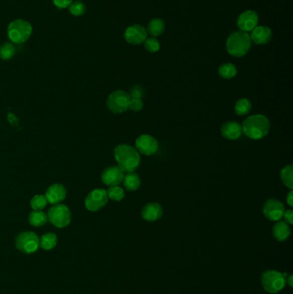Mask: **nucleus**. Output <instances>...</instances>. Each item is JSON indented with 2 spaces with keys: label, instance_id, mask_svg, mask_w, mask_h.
I'll list each match as a JSON object with an SVG mask.
<instances>
[{
  "label": "nucleus",
  "instance_id": "8",
  "mask_svg": "<svg viewBox=\"0 0 293 294\" xmlns=\"http://www.w3.org/2000/svg\"><path fill=\"white\" fill-rule=\"evenodd\" d=\"M16 246L24 254H32L38 250L40 239L35 232H21L16 238Z\"/></svg>",
  "mask_w": 293,
  "mask_h": 294
},
{
  "label": "nucleus",
  "instance_id": "9",
  "mask_svg": "<svg viewBox=\"0 0 293 294\" xmlns=\"http://www.w3.org/2000/svg\"><path fill=\"white\" fill-rule=\"evenodd\" d=\"M108 197L107 191L96 188L91 191L85 199V208L90 212H97L104 208L108 203Z\"/></svg>",
  "mask_w": 293,
  "mask_h": 294
},
{
  "label": "nucleus",
  "instance_id": "29",
  "mask_svg": "<svg viewBox=\"0 0 293 294\" xmlns=\"http://www.w3.org/2000/svg\"><path fill=\"white\" fill-rule=\"evenodd\" d=\"M48 203V200L45 195L37 194L31 199L30 205H31V208H33V210H42L47 207Z\"/></svg>",
  "mask_w": 293,
  "mask_h": 294
},
{
  "label": "nucleus",
  "instance_id": "1",
  "mask_svg": "<svg viewBox=\"0 0 293 294\" xmlns=\"http://www.w3.org/2000/svg\"><path fill=\"white\" fill-rule=\"evenodd\" d=\"M114 158L123 172H133L140 163V156L132 146L119 145L114 149Z\"/></svg>",
  "mask_w": 293,
  "mask_h": 294
},
{
  "label": "nucleus",
  "instance_id": "11",
  "mask_svg": "<svg viewBox=\"0 0 293 294\" xmlns=\"http://www.w3.org/2000/svg\"><path fill=\"white\" fill-rule=\"evenodd\" d=\"M284 205L278 200L270 199L264 204V216L271 221H279L284 216Z\"/></svg>",
  "mask_w": 293,
  "mask_h": 294
},
{
  "label": "nucleus",
  "instance_id": "3",
  "mask_svg": "<svg viewBox=\"0 0 293 294\" xmlns=\"http://www.w3.org/2000/svg\"><path fill=\"white\" fill-rule=\"evenodd\" d=\"M251 38L247 32L237 31L229 36L226 43L228 53L231 56H244L251 47Z\"/></svg>",
  "mask_w": 293,
  "mask_h": 294
},
{
  "label": "nucleus",
  "instance_id": "19",
  "mask_svg": "<svg viewBox=\"0 0 293 294\" xmlns=\"http://www.w3.org/2000/svg\"><path fill=\"white\" fill-rule=\"evenodd\" d=\"M272 235L278 242L287 240L290 235V226L284 221H278L272 228Z\"/></svg>",
  "mask_w": 293,
  "mask_h": 294
},
{
  "label": "nucleus",
  "instance_id": "6",
  "mask_svg": "<svg viewBox=\"0 0 293 294\" xmlns=\"http://www.w3.org/2000/svg\"><path fill=\"white\" fill-rule=\"evenodd\" d=\"M48 219L54 226L58 228H64L71 222L72 213L67 206L56 204L49 209Z\"/></svg>",
  "mask_w": 293,
  "mask_h": 294
},
{
  "label": "nucleus",
  "instance_id": "38",
  "mask_svg": "<svg viewBox=\"0 0 293 294\" xmlns=\"http://www.w3.org/2000/svg\"><path fill=\"white\" fill-rule=\"evenodd\" d=\"M285 281H286V282L289 284V285H290V287L292 286V276H291V275H290L288 279L287 278H285Z\"/></svg>",
  "mask_w": 293,
  "mask_h": 294
},
{
  "label": "nucleus",
  "instance_id": "20",
  "mask_svg": "<svg viewBox=\"0 0 293 294\" xmlns=\"http://www.w3.org/2000/svg\"><path fill=\"white\" fill-rule=\"evenodd\" d=\"M123 184L128 191H136L140 187L141 181L138 174L133 172H129L124 175Z\"/></svg>",
  "mask_w": 293,
  "mask_h": 294
},
{
  "label": "nucleus",
  "instance_id": "4",
  "mask_svg": "<svg viewBox=\"0 0 293 294\" xmlns=\"http://www.w3.org/2000/svg\"><path fill=\"white\" fill-rule=\"evenodd\" d=\"M32 25L24 19L12 21L8 26V37L13 43L23 44L27 42L32 35Z\"/></svg>",
  "mask_w": 293,
  "mask_h": 294
},
{
  "label": "nucleus",
  "instance_id": "36",
  "mask_svg": "<svg viewBox=\"0 0 293 294\" xmlns=\"http://www.w3.org/2000/svg\"><path fill=\"white\" fill-rule=\"evenodd\" d=\"M8 121L12 126H18V119L13 114L10 112L8 115Z\"/></svg>",
  "mask_w": 293,
  "mask_h": 294
},
{
  "label": "nucleus",
  "instance_id": "16",
  "mask_svg": "<svg viewBox=\"0 0 293 294\" xmlns=\"http://www.w3.org/2000/svg\"><path fill=\"white\" fill-rule=\"evenodd\" d=\"M46 198L50 204H59L66 199V189L63 185L60 183H55L48 187L46 192Z\"/></svg>",
  "mask_w": 293,
  "mask_h": 294
},
{
  "label": "nucleus",
  "instance_id": "26",
  "mask_svg": "<svg viewBox=\"0 0 293 294\" xmlns=\"http://www.w3.org/2000/svg\"><path fill=\"white\" fill-rule=\"evenodd\" d=\"M236 72H237V70L236 66L231 63L223 64L219 69V74L220 75V77L225 79H230L235 77Z\"/></svg>",
  "mask_w": 293,
  "mask_h": 294
},
{
  "label": "nucleus",
  "instance_id": "28",
  "mask_svg": "<svg viewBox=\"0 0 293 294\" xmlns=\"http://www.w3.org/2000/svg\"><path fill=\"white\" fill-rule=\"evenodd\" d=\"M68 10L72 15L75 17H80L84 15L86 12V6L83 2H81L79 0H76V1H72L71 5L68 6Z\"/></svg>",
  "mask_w": 293,
  "mask_h": 294
},
{
  "label": "nucleus",
  "instance_id": "30",
  "mask_svg": "<svg viewBox=\"0 0 293 294\" xmlns=\"http://www.w3.org/2000/svg\"><path fill=\"white\" fill-rule=\"evenodd\" d=\"M107 193H108V198L114 202H120L125 197V192L123 190V188L118 186L109 187L108 190L107 191Z\"/></svg>",
  "mask_w": 293,
  "mask_h": 294
},
{
  "label": "nucleus",
  "instance_id": "7",
  "mask_svg": "<svg viewBox=\"0 0 293 294\" xmlns=\"http://www.w3.org/2000/svg\"><path fill=\"white\" fill-rule=\"evenodd\" d=\"M130 95L124 90H115L108 95L107 106L112 113L122 114L129 109Z\"/></svg>",
  "mask_w": 293,
  "mask_h": 294
},
{
  "label": "nucleus",
  "instance_id": "2",
  "mask_svg": "<svg viewBox=\"0 0 293 294\" xmlns=\"http://www.w3.org/2000/svg\"><path fill=\"white\" fill-rule=\"evenodd\" d=\"M242 129L249 139L260 140L268 134L270 122L263 115H254L249 116L243 122Z\"/></svg>",
  "mask_w": 293,
  "mask_h": 294
},
{
  "label": "nucleus",
  "instance_id": "32",
  "mask_svg": "<svg viewBox=\"0 0 293 294\" xmlns=\"http://www.w3.org/2000/svg\"><path fill=\"white\" fill-rule=\"evenodd\" d=\"M144 104L142 102V99H138V98H131L130 102H129V109L134 111V112H138L143 109Z\"/></svg>",
  "mask_w": 293,
  "mask_h": 294
},
{
  "label": "nucleus",
  "instance_id": "21",
  "mask_svg": "<svg viewBox=\"0 0 293 294\" xmlns=\"http://www.w3.org/2000/svg\"><path fill=\"white\" fill-rule=\"evenodd\" d=\"M165 22L160 18H154L148 24L147 33H149L153 36H159L165 32Z\"/></svg>",
  "mask_w": 293,
  "mask_h": 294
},
{
  "label": "nucleus",
  "instance_id": "23",
  "mask_svg": "<svg viewBox=\"0 0 293 294\" xmlns=\"http://www.w3.org/2000/svg\"><path fill=\"white\" fill-rule=\"evenodd\" d=\"M57 240L56 235L52 232H48L43 235L40 239V246L42 247L43 250H53L57 244Z\"/></svg>",
  "mask_w": 293,
  "mask_h": 294
},
{
  "label": "nucleus",
  "instance_id": "35",
  "mask_svg": "<svg viewBox=\"0 0 293 294\" xmlns=\"http://www.w3.org/2000/svg\"><path fill=\"white\" fill-rule=\"evenodd\" d=\"M283 217L284 218V220L286 221V223L293 224V211L291 209L290 210H287L286 212H284V216Z\"/></svg>",
  "mask_w": 293,
  "mask_h": 294
},
{
  "label": "nucleus",
  "instance_id": "18",
  "mask_svg": "<svg viewBox=\"0 0 293 294\" xmlns=\"http://www.w3.org/2000/svg\"><path fill=\"white\" fill-rule=\"evenodd\" d=\"M272 30L266 26H256L252 30L251 41L259 45L266 44L272 39Z\"/></svg>",
  "mask_w": 293,
  "mask_h": 294
},
{
  "label": "nucleus",
  "instance_id": "14",
  "mask_svg": "<svg viewBox=\"0 0 293 294\" xmlns=\"http://www.w3.org/2000/svg\"><path fill=\"white\" fill-rule=\"evenodd\" d=\"M259 17L257 13L254 11H246L242 12L237 19V25L240 30L243 32L252 31L257 26Z\"/></svg>",
  "mask_w": 293,
  "mask_h": 294
},
{
  "label": "nucleus",
  "instance_id": "22",
  "mask_svg": "<svg viewBox=\"0 0 293 294\" xmlns=\"http://www.w3.org/2000/svg\"><path fill=\"white\" fill-rule=\"evenodd\" d=\"M48 216L47 214L42 212V210H34L31 212L29 216V221L31 226L39 227L44 226L48 222Z\"/></svg>",
  "mask_w": 293,
  "mask_h": 294
},
{
  "label": "nucleus",
  "instance_id": "17",
  "mask_svg": "<svg viewBox=\"0 0 293 294\" xmlns=\"http://www.w3.org/2000/svg\"><path fill=\"white\" fill-rule=\"evenodd\" d=\"M242 134V126L238 122H227L221 127L222 136L230 140L239 139Z\"/></svg>",
  "mask_w": 293,
  "mask_h": 294
},
{
  "label": "nucleus",
  "instance_id": "13",
  "mask_svg": "<svg viewBox=\"0 0 293 294\" xmlns=\"http://www.w3.org/2000/svg\"><path fill=\"white\" fill-rule=\"evenodd\" d=\"M124 172L118 166L108 167L102 174V181L109 187L118 186L123 181Z\"/></svg>",
  "mask_w": 293,
  "mask_h": 294
},
{
  "label": "nucleus",
  "instance_id": "37",
  "mask_svg": "<svg viewBox=\"0 0 293 294\" xmlns=\"http://www.w3.org/2000/svg\"><path fill=\"white\" fill-rule=\"evenodd\" d=\"M286 202H287L288 205L290 206V207H292L293 206V192L292 191L290 190L289 193H288L287 197H286Z\"/></svg>",
  "mask_w": 293,
  "mask_h": 294
},
{
  "label": "nucleus",
  "instance_id": "33",
  "mask_svg": "<svg viewBox=\"0 0 293 294\" xmlns=\"http://www.w3.org/2000/svg\"><path fill=\"white\" fill-rule=\"evenodd\" d=\"M130 97L131 98H138V99H142L144 96V89L139 85H135L132 87L131 91H130Z\"/></svg>",
  "mask_w": 293,
  "mask_h": 294
},
{
  "label": "nucleus",
  "instance_id": "15",
  "mask_svg": "<svg viewBox=\"0 0 293 294\" xmlns=\"http://www.w3.org/2000/svg\"><path fill=\"white\" fill-rule=\"evenodd\" d=\"M164 210L161 205L157 202L148 203L141 210V216L148 222H154L163 216Z\"/></svg>",
  "mask_w": 293,
  "mask_h": 294
},
{
  "label": "nucleus",
  "instance_id": "27",
  "mask_svg": "<svg viewBox=\"0 0 293 294\" xmlns=\"http://www.w3.org/2000/svg\"><path fill=\"white\" fill-rule=\"evenodd\" d=\"M292 165H286L282 169L280 172V178L288 188L292 190L293 188V176Z\"/></svg>",
  "mask_w": 293,
  "mask_h": 294
},
{
  "label": "nucleus",
  "instance_id": "25",
  "mask_svg": "<svg viewBox=\"0 0 293 294\" xmlns=\"http://www.w3.org/2000/svg\"><path fill=\"white\" fill-rule=\"evenodd\" d=\"M16 54L15 46L11 42H5L0 46V58L4 60H10Z\"/></svg>",
  "mask_w": 293,
  "mask_h": 294
},
{
  "label": "nucleus",
  "instance_id": "10",
  "mask_svg": "<svg viewBox=\"0 0 293 294\" xmlns=\"http://www.w3.org/2000/svg\"><path fill=\"white\" fill-rule=\"evenodd\" d=\"M136 150L145 156H152L158 151L159 142L149 134H142L135 141Z\"/></svg>",
  "mask_w": 293,
  "mask_h": 294
},
{
  "label": "nucleus",
  "instance_id": "31",
  "mask_svg": "<svg viewBox=\"0 0 293 294\" xmlns=\"http://www.w3.org/2000/svg\"><path fill=\"white\" fill-rule=\"evenodd\" d=\"M144 48L150 53H156L160 49V43H159L158 39L147 38L144 41Z\"/></svg>",
  "mask_w": 293,
  "mask_h": 294
},
{
  "label": "nucleus",
  "instance_id": "34",
  "mask_svg": "<svg viewBox=\"0 0 293 294\" xmlns=\"http://www.w3.org/2000/svg\"><path fill=\"white\" fill-rule=\"evenodd\" d=\"M54 6L60 8V9H65L68 8V6L71 5L73 0H52Z\"/></svg>",
  "mask_w": 293,
  "mask_h": 294
},
{
  "label": "nucleus",
  "instance_id": "24",
  "mask_svg": "<svg viewBox=\"0 0 293 294\" xmlns=\"http://www.w3.org/2000/svg\"><path fill=\"white\" fill-rule=\"evenodd\" d=\"M251 102L247 98H241L235 104V112L237 116H246L251 111Z\"/></svg>",
  "mask_w": 293,
  "mask_h": 294
},
{
  "label": "nucleus",
  "instance_id": "5",
  "mask_svg": "<svg viewBox=\"0 0 293 294\" xmlns=\"http://www.w3.org/2000/svg\"><path fill=\"white\" fill-rule=\"evenodd\" d=\"M261 283L263 288L269 293H277L282 291L286 284L285 276L276 270L266 271L262 274Z\"/></svg>",
  "mask_w": 293,
  "mask_h": 294
},
{
  "label": "nucleus",
  "instance_id": "12",
  "mask_svg": "<svg viewBox=\"0 0 293 294\" xmlns=\"http://www.w3.org/2000/svg\"><path fill=\"white\" fill-rule=\"evenodd\" d=\"M147 35L148 33L144 27L138 24H135L126 29L125 39L130 44L138 45L146 40Z\"/></svg>",
  "mask_w": 293,
  "mask_h": 294
}]
</instances>
